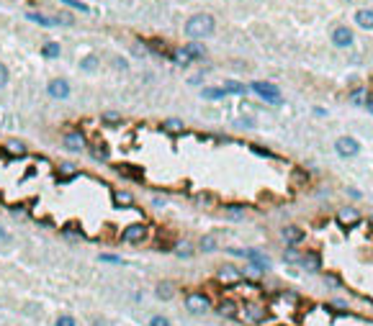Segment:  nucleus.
<instances>
[{
    "label": "nucleus",
    "mask_w": 373,
    "mask_h": 326,
    "mask_svg": "<svg viewBox=\"0 0 373 326\" xmlns=\"http://www.w3.org/2000/svg\"><path fill=\"white\" fill-rule=\"evenodd\" d=\"M216 29V21L214 16L208 13H198V16H190L186 21V36H190L193 41H201V39H208Z\"/></svg>",
    "instance_id": "f257e3e1"
},
{
    "label": "nucleus",
    "mask_w": 373,
    "mask_h": 326,
    "mask_svg": "<svg viewBox=\"0 0 373 326\" xmlns=\"http://www.w3.org/2000/svg\"><path fill=\"white\" fill-rule=\"evenodd\" d=\"M216 283H219V285H226V288H232V285L244 283V275H242V270H240V267H234V265H224V267H219V273H216Z\"/></svg>",
    "instance_id": "f03ea898"
},
{
    "label": "nucleus",
    "mask_w": 373,
    "mask_h": 326,
    "mask_svg": "<svg viewBox=\"0 0 373 326\" xmlns=\"http://www.w3.org/2000/svg\"><path fill=\"white\" fill-rule=\"evenodd\" d=\"M186 309H188V313H193V316H204V313L211 311V301H208L204 293H190L186 298Z\"/></svg>",
    "instance_id": "7ed1b4c3"
},
{
    "label": "nucleus",
    "mask_w": 373,
    "mask_h": 326,
    "mask_svg": "<svg viewBox=\"0 0 373 326\" xmlns=\"http://www.w3.org/2000/svg\"><path fill=\"white\" fill-rule=\"evenodd\" d=\"M250 87H252L255 95L262 98V101H268V103H280V93H278L276 85H270V83H252Z\"/></svg>",
    "instance_id": "20e7f679"
},
{
    "label": "nucleus",
    "mask_w": 373,
    "mask_h": 326,
    "mask_svg": "<svg viewBox=\"0 0 373 326\" xmlns=\"http://www.w3.org/2000/svg\"><path fill=\"white\" fill-rule=\"evenodd\" d=\"M144 239H147V226L144 223H131V226H126L124 234H121L124 244H139Z\"/></svg>",
    "instance_id": "39448f33"
},
{
    "label": "nucleus",
    "mask_w": 373,
    "mask_h": 326,
    "mask_svg": "<svg viewBox=\"0 0 373 326\" xmlns=\"http://www.w3.org/2000/svg\"><path fill=\"white\" fill-rule=\"evenodd\" d=\"M47 93H49V98H54V101H67L70 98V83L57 77V80H52V83L47 85Z\"/></svg>",
    "instance_id": "423d86ee"
},
{
    "label": "nucleus",
    "mask_w": 373,
    "mask_h": 326,
    "mask_svg": "<svg viewBox=\"0 0 373 326\" xmlns=\"http://www.w3.org/2000/svg\"><path fill=\"white\" fill-rule=\"evenodd\" d=\"M335 149H337V154L345 157V159H350V157H355L358 154V141L353 139V137H340L337 141H335Z\"/></svg>",
    "instance_id": "0eeeda50"
},
{
    "label": "nucleus",
    "mask_w": 373,
    "mask_h": 326,
    "mask_svg": "<svg viewBox=\"0 0 373 326\" xmlns=\"http://www.w3.org/2000/svg\"><path fill=\"white\" fill-rule=\"evenodd\" d=\"M353 31L348 29V26H337V29L332 31V44L335 47H340V49H345V47H353Z\"/></svg>",
    "instance_id": "6e6552de"
},
{
    "label": "nucleus",
    "mask_w": 373,
    "mask_h": 326,
    "mask_svg": "<svg viewBox=\"0 0 373 326\" xmlns=\"http://www.w3.org/2000/svg\"><path fill=\"white\" fill-rule=\"evenodd\" d=\"M62 144H65V149H70V152H83L85 149V137L80 131H67Z\"/></svg>",
    "instance_id": "1a4fd4ad"
},
{
    "label": "nucleus",
    "mask_w": 373,
    "mask_h": 326,
    "mask_svg": "<svg viewBox=\"0 0 373 326\" xmlns=\"http://www.w3.org/2000/svg\"><path fill=\"white\" fill-rule=\"evenodd\" d=\"M301 270L304 273H309V275H314V273H319L322 270V259H319V255L317 252H309V255H301Z\"/></svg>",
    "instance_id": "9d476101"
},
{
    "label": "nucleus",
    "mask_w": 373,
    "mask_h": 326,
    "mask_svg": "<svg viewBox=\"0 0 373 326\" xmlns=\"http://www.w3.org/2000/svg\"><path fill=\"white\" fill-rule=\"evenodd\" d=\"M216 313L224 316V319H234V316L240 313V306H237V301H232V298H224V301L216 303Z\"/></svg>",
    "instance_id": "9b49d317"
},
{
    "label": "nucleus",
    "mask_w": 373,
    "mask_h": 326,
    "mask_svg": "<svg viewBox=\"0 0 373 326\" xmlns=\"http://www.w3.org/2000/svg\"><path fill=\"white\" fill-rule=\"evenodd\" d=\"M280 237H283V241L288 244V247H296V244L304 239V231L298 229V226H283V231H280Z\"/></svg>",
    "instance_id": "f8f14e48"
},
{
    "label": "nucleus",
    "mask_w": 373,
    "mask_h": 326,
    "mask_svg": "<svg viewBox=\"0 0 373 326\" xmlns=\"http://www.w3.org/2000/svg\"><path fill=\"white\" fill-rule=\"evenodd\" d=\"M154 295H157L160 301H172V295H175V285H172L170 280H160L157 288H154Z\"/></svg>",
    "instance_id": "ddd939ff"
},
{
    "label": "nucleus",
    "mask_w": 373,
    "mask_h": 326,
    "mask_svg": "<svg viewBox=\"0 0 373 326\" xmlns=\"http://www.w3.org/2000/svg\"><path fill=\"white\" fill-rule=\"evenodd\" d=\"M26 18L34 23H41V26H57V23H72V18H47L41 13H26Z\"/></svg>",
    "instance_id": "4468645a"
},
{
    "label": "nucleus",
    "mask_w": 373,
    "mask_h": 326,
    "mask_svg": "<svg viewBox=\"0 0 373 326\" xmlns=\"http://www.w3.org/2000/svg\"><path fill=\"white\" fill-rule=\"evenodd\" d=\"M172 255H175V257H183V259L193 257V241H188V239L175 241V244H172Z\"/></svg>",
    "instance_id": "2eb2a0df"
},
{
    "label": "nucleus",
    "mask_w": 373,
    "mask_h": 326,
    "mask_svg": "<svg viewBox=\"0 0 373 326\" xmlns=\"http://www.w3.org/2000/svg\"><path fill=\"white\" fill-rule=\"evenodd\" d=\"M337 221L345 226V229H350V226H355L360 219H358V211H353V208H342L337 213Z\"/></svg>",
    "instance_id": "dca6fc26"
},
{
    "label": "nucleus",
    "mask_w": 373,
    "mask_h": 326,
    "mask_svg": "<svg viewBox=\"0 0 373 326\" xmlns=\"http://www.w3.org/2000/svg\"><path fill=\"white\" fill-rule=\"evenodd\" d=\"M355 23L360 26V29H373V11L371 8H360V11L355 13Z\"/></svg>",
    "instance_id": "f3484780"
},
{
    "label": "nucleus",
    "mask_w": 373,
    "mask_h": 326,
    "mask_svg": "<svg viewBox=\"0 0 373 326\" xmlns=\"http://www.w3.org/2000/svg\"><path fill=\"white\" fill-rule=\"evenodd\" d=\"M183 49H186V54H188L190 59H204L206 57V47H204L201 41H190L188 47H183Z\"/></svg>",
    "instance_id": "a211bd4d"
},
{
    "label": "nucleus",
    "mask_w": 373,
    "mask_h": 326,
    "mask_svg": "<svg viewBox=\"0 0 373 326\" xmlns=\"http://www.w3.org/2000/svg\"><path fill=\"white\" fill-rule=\"evenodd\" d=\"M90 152H93V154L101 159V162H106L108 159V147H106V141L101 139V137H95L93 139V147H90Z\"/></svg>",
    "instance_id": "6ab92c4d"
},
{
    "label": "nucleus",
    "mask_w": 373,
    "mask_h": 326,
    "mask_svg": "<svg viewBox=\"0 0 373 326\" xmlns=\"http://www.w3.org/2000/svg\"><path fill=\"white\" fill-rule=\"evenodd\" d=\"M226 95L224 87H204L201 90V98H206V101H219V98Z\"/></svg>",
    "instance_id": "aec40b11"
},
{
    "label": "nucleus",
    "mask_w": 373,
    "mask_h": 326,
    "mask_svg": "<svg viewBox=\"0 0 373 326\" xmlns=\"http://www.w3.org/2000/svg\"><path fill=\"white\" fill-rule=\"evenodd\" d=\"M59 44L57 41H47V44H44V47H41V54H44V57H47V59H57L59 57Z\"/></svg>",
    "instance_id": "412c9836"
},
{
    "label": "nucleus",
    "mask_w": 373,
    "mask_h": 326,
    "mask_svg": "<svg viewBox=\"0 0 373 326\" xmlns=\"http://www.w3.org/2000/svg\"><path fill=\"white\" fill-rule=\"evenodd\" d=\"M244 311H247L250 321H262V319H265V311H262L260 306H255V303H247V309H244Z\"/></svg>",
    "instance_id": "4be33fe9"
},
{
    "label": "nucleus",
    "mask_w": 373,
    "mask_h": 326,
    "mask_svg": "<svg viewBox=\"0 0 373 326\" xmlns=\"http://www.w3.org/2000/svg\"><path fill=\"white\" fill-rule=\"evenodd\" d=\"M80 69H83V72H95L98 69V57H95V54H88V57L80 62Z\"/></svg>",
    "instance_id": "5701e85b"
},
{
    "label": "nucleus",
    "mask_w": 373,
    "mask_h": 326,
    "mask_svg": "<svg viewBox=\"0 0 373 326\" xmlns=\"http://www.w3.org/2000/svg\"><path fill=\"white\" fill-rule=\"evenodd\" d=\"M262 270H265V267H260V265H255V262H250V265L242 270V275H244V277H260Z\"/></svg>",
    "instance_id": "b1692460"
},
{
    "label": "nucleus",
    "mask_w": 373,
    "mask_h": 326,
    "mask_svg": "<svg viewBox=\"0 0 373 326\" xmlns=\"http://www.w3.org/2000/svg\"><path fill=\"white\" fill-rule=\"evenodd\" d=\"M198 249H201V252H214L216 249V239L214 237H204L201 244H198Z\"/></svg>",
    "instance_id": "393cba45"
},
{
    "label": "nucleus",
    "mask_w": 373,
    "mask_h": 326,
    "mask_svg": "<svg viewBox=\"0 0 373 326\" xmlns=\"http://www.w3.org/2000/svg\"><path fill=\"white\" fill-rule=\"evenodd\" d=\"M162 129H165V131H183V121H178V119H168L165 123H162Z\"/></svg>",
    "instance_id": "a878e982"
},
{
    "label": "nucleus",
    "mask_w": 373,
    "mask_h": 326,
    "mask_svg": "<svg viewBox=\"0 0 373 326\" xmlns=\"http://www.w3.org/2000/svg\"><path fill=\"white\" fill-rule=\"evenodd\" d=\"M283 259L288 262V265H294V262H301V255H298L294 247H288V249L283 252Z\"/></svg>",
    "instance_id": "bb28decb"
},
{
    "label": "nucleus",
    "mask_w": 373,
    "mask_h": 326,
    "mask_svg": "<svg viewBox=\"0 0 373 326\" xmlns=\"http://www.w3.org/2000/svg\"><path fill=\"white\" fill-rule=\"evenodd\" d=\"M103 123H108V126H116V123H121V116L116 113V111H106V113H103Z\"/></svg>",
    "instance_id": "cd10ccee"
},
{
    "label": "nucleus",
    "mask_w": 373,
    "mask_h": 326,
    "mask_svg": "<svg viewBox=\"0 0 373 326\" xmlns=\"http://www.w3.org/2000/svg\"><path fill=\"white\" fill-rule=\"evenodd\" d=\"M8 152H11V154H23L26 152V147H23V141H8Z\"/></svg>",
    "instance_id": "c85d7f7f"
},
{
    "label": "nucleus",
    "mask_w": 373,
    "mask_h": 326,
    "mask_svg": "<svg viewBox=\"0 0 373 326\" xmlns=\"http://www.w3.org/2000/svg\"><path fill=\"white\" fill-rule=\"evenodd\" d=\"M149 326H170V319H168V316H162V313H154L149 319Z\"/></svg>",
    "instance_id": "c756f323"
},
{
    "label": "nucleus",
    "mask_w": 373,
    "mask_h": 326,
    "mask_svg": "<svg viewBox=\"0 0 373 326\" xmlns=\"http://www.w3.org/2000/svg\"><path fill=\"white\" fill-rule=\"evenodd\" d=\"M131 201H134V198H131L129 193H116V206L126 208V206H131Z\"/></svg>",
    "instance_id": "7c9ffc66"
},
{
    "label": "nucleus",
    "mask_w": 373,
    "mask_h": 326,
    "mask_svg": "<svg viewBox=\"0 0 373 326\" xmlns=\"http://www.w3.org/2000/svg\"><path fill=\"white\" fill-rule=\"evenodd\" d=\"M170 59H175L178 62V65H188V62H190V57H188V54H186V49H178L175 54H172V57Z\"/></svg>",
    "instance_id": "2f4dec72"
},
{
    "label": "nucleus",
    "mask_w": 373,
    "mask_h": 326,
    "mask_svg": "<svg viewBox=\"0 0 373 326\" xmlns=\"http://www.w3.org/2000/svg\"><path fill=\"white\" fill-rule=\"evenodd\" d=\"M224 90H226V93H237V95H242V93H244V87H242L240 83H226V85H224Z\"/></svg>",
    "instance_id": "473e14b6"
},
{
    "label": "nucleus",
    "mask_w": 373,
    "mask_h": 326,
    "mask_svg": "<svg viewBox=\"0 0 373 326\" xmlns=\"http://www.w3.org/2000/svg\"><path fill=\"white\" fill-rule=\"evenodd\" d=\"M65 5H70V8H77V11H83V13H88V5L85 3H80V0H62Z\"/></svg>",
    "instance_id": "72a5a7b5"
},
{
    "label": "nucleus",
    "mask_w": 373,
    "mask_h": 326,
    "mask_svg": "<svg viewBox=\"0 0 373 326\" xmlns=\"http://www.w3.org/2000/svg\"><path fill=\"white\" fill-rule=\"evenodd\" d=\"M101 262H108V265H124V259L116 257V255H101Z\"/></svg>",
    "instance_id": "f704fd0d"
},
{
    "label": "nucleus",
    "mask_w": 373,
    "mask_h": 326,
    "mask_svg": "<svg viewBox=\"0 0 373 326\" xmlns=\"http://www.w3.org/2000/svg\"><path fill=\"white\" fill-rule=\"evenodd\" d=\"M8 77H11V75H8V67L3 65V62H0V87H5V83H8Z\"/></svg>",
    "instance_id": "c9c22d12"
},
{
    "label": "nucleus",
    "mask_w": 373,
    "mask_h": 326,
    "mask_svg": "<svg viewBox=\"0 0 373 326\" xmlns=\"http://www.w3.org/2000/svg\"><path fill=\"white\" fill-rule=\"evenodd\" d=\"M57 326H77V324H75V319H72V316H59V319H57Z\"/></svg>",
    "instance_id": "e433bc0d"
},
{
    "label": "nucleus",
    "mask_w": 373,
    "mask_h": 326,
    "mask_svg": "<svg viewBox=\"0 0 373 326\" xmlns=\"http://www.w3.org/2000/svg\"><path fill=\"white\" fill-rule=\"evenodd\" d=\"M59 172H62V175H72V172H75V165H70V162H65V165L59 167Z\"/></svg>",
    "instance_id": "4c0bfd02"
},
{
    "label": "nucleus",
    "mask_w": 373,
    "mask_h": 326,
    "mask_svg": "<svg viewBox=\"0 0 373 326\" xmlns=\"http://www.w3.org/2000/svg\"><path fill=\"white\" fill-rule=\"evenodd\" d=\"M226 213H232V216H237V219H240V216H242V208H240V206H226Z\"/></svg>",
    "instance_id": "58836bf2"
},
{
    "label": "nucleus",
    "mask_w": 373,
    "mask_h": 326,
    "mask_svg": "<svg viewBox=\"0 0 373 326\" xmlns=\"http://www.w3.org/2000/svg\"><path fill=\"white\" fill-rule=\"evenodd\" d=\"M0 241H11V234H8L3 226H0Z\"/></svg>",
    "instance_id": "ea45409f"
},
{
    "label": "nucleus",
    "mask_w": 373,
    "mask_h": 326,
    "mask_svg": "<svg viewBox=\"0 0 373 326\" xmlns=\"http://www.w3.org/2000/svg\"><path fill=\"white\" fill-rule=\"evenodd\" d=\"M368 111L373 113V101H368Z\"/></svg>",
    "instance_id": "a19ab883"
}]
</instances>
